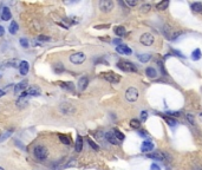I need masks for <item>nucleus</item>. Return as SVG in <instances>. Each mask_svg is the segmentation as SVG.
Wrapping results in <instances>:
<instances>
[{"label":"nucleus","instance_id":"nucleus-25","mask_svg":"<svg viewBox=\"0 0 202 170\" xmlns=\"http://www.w3.org/2000/svg\"><path fill=\"white\" fill-rule=\"evenodd\" d=\"M138 57V60L141 62V63H147V62H149L150 60V54H148V53H142V54H138L137 56Z\"/></svg>","mask_w":202,"mask_h":170},{"label":"nucleus","instance_id":"nucleus-49","mask_svg":"<svg viewBox=\"0 0 202 170\" xmlns=\"http://www.w3.org/2000/svg\"><path fill=\"white\" fill-rule=\"evenodd\" d=\"M0 79H1V75H0Z\"/></svg>","mask_w":202,"mask_h":170},{"label":"nucleus","instance_id":"nucleus-48","mask_svg":"<svg viewBox=\"0 0 202 170\" xmlns=\"http://www.w3.org/2000/svg\"><path fill=\"white\" fill-rule=\"evenodd\" d=\"M0 170H5V169H4V168H2V167H0Z\"/></svg>","mask_w":202,"mask_h":170},{"label":"nucleus","instance_id":"nucleus-32","mask_svg":"<svg viewBox=\"0 0 202 170\" xmlns=\"http://www.w3.org/2000/svg\"><path fill=\"white\" fill-rule=\"evenodd\" d=\"M88 143H89V144H90V147H91L92 149H95L96 151H98V150H100V147H98V145H97L94 141H91L90 138H88Z\"/></svg>","mask_w":202,"mask_h":170},{"label":"nucleus","instance_id":"nucleus-10","mask_svg":"<svg viewBox=\"0 0 202 170\" xmlns=\"http://www.w3.org/2000/svg\"><path fill=\"white\" fill-rule=\"evenodd\" d=\"M116 51H117L119 54H125V56H130V54L132 53L131 49H130V47H128V46H126V45H124V44H121V45L116 46Z\"/></svg>","mask_w":202,"mask_h":170},{"label":"nucleus","instance_id":"nucleus-19","mask_svg":"<svg viewBox=\"0 0 202 170\" xmlns=\"http://www.w3.org/2000/svg\"><path fill=\"white\" fill-rule=\"evenodd\" d=\"M19 64L20 63H18L15 59H12V60H6V62H4L2 63V68H18L19 69Z\"/></svg>","mask_w":202,"mask_h":170},{"label":"nucleus","instance_id":"nucleus-30","mask_svg":"<svg viewBox=\"0 0 202 170\" xmlns=\"http://www.w3.org/2000/svg\"><path fill=\"white\" fill-rule=\"evenodd\" d=\"M112 132H113V135H115V137H116V138L118 139V142H122V141H124V135H123V134H122V132H121L119 130H117V129H115V130H113Z\"/></svg>","mask_w":202,"mask_h":170},{"label":"nucleus","instance_id":"nucleus-46","mask_svg":"<svg viewBox=\"0 0 202 170\" xmlns=\"http://www.w3.org/2000/svg\"><path fill=\"white\" fill-rule=\"evenodd\" d=\"M140 135L141 136H145V131H140Z\"/></svg>","mask_w":202,"mask_h":170},{"label":"nucleus","instance_id":"nucleus-35","mask_svg":"<svg viewBox=\"0 0 202 170\" xmlns=\"http://www.w3.org/2000/svg\"><path fill=\"white\" fill-rule=\"evenodd\" d=\"M150 8H151V6H150L149 4H147V5H143V6L141 7V12H143V13H145V12H149V11H150Z\"/></svg>","mask_w":202,"mask_h":170},{"label":"nucleus","instance_id":"nucleus-21","mask_svg":"<svg viewBox=\"0 0 202 170\" xmlns=\"http://www.w3.org/2000/svg\"><path fill=\"white\" fill-rule=\"evenodd\" d=\"M145 75H147L149 78H156V77H157V71H156V69L149 66V68L145 69Z\"/></svg>","mask_w":202,"mask_h":170},{"label":"nucleus","instance_id":"nucleus-18","mask_svg":"<svg viewBox=\"0 0 202 170\" xmlns=\"http://www.w3.org/2000/svg\"><path fill=\"white\" fill-rule=\"evenodd\" d=\"M83 149V138L81 135H77V138H76V143H75V150L77 153H81Z\"/></svg>","mask_w":202,"mask_h":170},{"label":"nucleus","instance_id":"nucleus-7","mask_svg":"<svg viewBox=\"0 0 202 170\" xmlns=\"http://www.w3.org/2000/svg\"><path fill=\"white\" fill-rule=\"evenodd\" d=\"M59 110L64 115H73L76 112V108L72 104H70V103H63L59 106Z\"/></svg>","mask_w":202,"mask_h":170},{"label":"nucleus","instance_id":"nucleus-29","mask_svg":"<svg viewBox=\"0 0 202 170\" xmlns=\"http://www.w3.org/2000/svg\"><path fill=\"white\" fill-rule=\"evenodd\" d=\"M164 119H166V122L168 123V125H170V126H176V125H177V121L174 119V118H171V117L164 116Z\"/></svg>","mask_w":202,"mask_h":170},{"label":"nucleus","instance_id":"nucleus-14","mask_svg":"<svg viewBox=\"0 0 202 170\" xmlns=\"http://www.w3.org/2000/svg\"><path fill=\"white\" fill-rule=\"evenodd\" d=\"M154 149V143L151 141H144L142 143V147H141V151L142 153H149Z\"/></svg>","mask_w":202,"mask_h":170},{"label":"nucleus","instance_id":"nucleus-11","mask_svg":"<svg viewBox=\"0 0 202 170\" xmlns=\"http://www.w3.org/2000/svg\"><path fill=\"white\" fill-rule=\"evenodd\" d=\"M25 93H26V96H33V97H36V96H40L41 90L38 86H30V87L26 89Z\"/></svg>","mask_w":202,"mask_h":170},{"label":"nucleus","instance_id":"nucleus-15","mask_svg":"<svg viewBox=\"0 0 202 170\" xmlns=\"http://www.w3.org/2000/svg\"><path fill=\"white\" fill-rule=\"evenodd\" d=\"M105 138H106V141H108L109 143H111V144H113V145H118V144H119L118 139L115 137V135H113L112 131H108V132L105 134Z\"/></svg>","mask_w":202,"mask_h":170},{"label":"nucleus","instance_id":"nucleus-45","mask_svg":"<svg viewBox=\"0 0 202 170\" xmlns=\"http://www.w3.org/2000/svg\"><path fill=\"white\" fill-rule=\"evenodd\" d=\"M2 96H5V91H4V90H0V98H1Z\"/></svg>","mask_w":202,"mask_h":170},{"label":"nucleus","instance_id":"nucleus-34","mask_svg":"<svg viewBox=\"0 0 202 170\" xmlns=\"http://www.w3.org/2000/svg\"><path fill=\"white\" fill-rule=\"evenodd\" d=\"M19 43H20V45H21L23 47H25V49H27V47H28V40H27V39L21 38V39L19 40Z\"/></svg>","mask_w":202,"mask_h":170},{"label":"nucleus","instance_id":"nucleus-26","mask_svg":"<svg viewBox=\"0 0 202 170\" xmlns=\"http://www.w3.org/2000/svg\"><path fill=\"white\" fill-rule=\"evenodd\" d=\"M58 138H59V141L63 143V144H66V145H70V138L66 136V135H63V134H59L58 135Z\"/></svg>","mask_w":202,"mask_h":170},{"label":"nucleus","instance_id":"nucleus-36","mask_svg":"<svg viewBox=\"0 0 202 170\" xmlns=\"http://www.w3.org/2000/svg\"><path fill=\"white\" fill-rule=\"evenodd\" d=\"M64 70H65V69L63 68V65H62V64H58V65H56V68H54V71H56L57 73H62Z\"/></svg>","mask_w":202,"mask_h":170},{"label":"nucleus","instance_id":"nucleus-17","mask_svg":"<svg viewBox=\"0 0 202 170\" xmlns=\"http://www.w3.org/2000/svg\"><path fill=\"white\" fill-rule=\"evenodd\" d=\"M11 18H12V13H11L9 8L8 7H4L2 11H1V19L5 20V21H8Z\"/></svg>","mask_w":202,"mask_h":170},{"label":"nucleus","instance_id":"nucleus-1","mask_svg":"<svg viewBox=\"0 0 202 170\" xmlns=\"http://www.w3.org/2000/svg\"><path fill=\"white\" fill-rule=\"evenodd\" d=\"M117 68L124 72H136L137 68L135 66V64H132L131 62L128 60H119L117 63Z\"/></svg>","mask_w":202,"mask_h":170},{"label":"nucleus","instance_id":"nucleus-28","mask_svg":"<svg viewBox=\"0 0 202 170\" xmlns=\"http://www.w3.org/2000/svg\"><path fill=\"white\" fill-rule=\"evenodd\" d=\"M201 57H202L201 51H200L199 49H196L195 51H193V53H192V59H193V60H200Z\"/></svg>","mask_w":202,"mask_h":170},{"label":"nucleus","instance_id":"nucleus-31","mask_svg":"<svg viewBox=\"0 0 202 170\" xmlns=\"http://www.w3.org/2000/svg\"><path fill=\"white\" fill-rule=\"evenodd\" d=\"M130 126L132 128V129H140L141 128V123H140V121L138 119H131L130 121Z\"/></svg>","mask_w":202,"mask_h":170},{"label":"nucleus","instance_id":"nucleus-12","mask_svg":"<svg viewBox=\"0 0 202 170\" xmlns=\"http://www.w3.org/2000/svg\"><path fill=\"white\" fill-rule=\"evenodd\" d=\"M27 84H28V82H27V81H23V82H20V83H18V84H15L14 85V93H15V94L23 93V92H24V90L27 87Z\"/></svg>","mask_w":202,"mask_h":170},{"label":"nucleus","instance_id":"nucleus-47","mask_svg":"<svg viewBox=\"0 0 202 170\" xmlns=\"http://www.w3.org/2000/svg\"><path fill=\"white\" fill-rule=\"evenodd\" d=\"M199 118H200V121L202 122V112H200V113H199Z\"/></svg>","mask_w":202,"mask_h":170},{"label":"nucleus","instance_id":"nucleus-9","mask_svg":"<svg viewBox=\"0 0 202 170\" xmlns=\"http://www.w3.org/2000/svg\"><path fill=\"white\" fill-rule=\"evenodd\" d=\"M147 157L153 158V160H157V161H166L168 158V155L162 153V151H154V153L147 154Z\"/></svg>","mask_w":202,"mask_h":170},{"label":"nucleus","instance_id":"nucleus-44","mask_svg":"<svg viewBox=\"0 0 202 170\" xmlns=\"http://www.w3.org/2000/svg\"><path fill=\"white\" fill-rule=\"evenodd\" d=\"M113 44H117V46L121 45V39H115L113 40Z\"/></svg>","mask_w":202,"mask_h":170},{"label":"nucleus","instance_id":"nucleus-3","mask_svg":"<svg viewBox=\"0 0 202 170\" xmlns=\"http://www.w3.org/2000/svg\"><path fill=\"white\" fill-rule=\"evenodd\" d=\"M70 62L72 63V64H75V65H81V64H83L84 62H85V59H86V56L83 53V52H76V53H72L71 56H70Z\"/></svg>","mask_w":202,"mask_h":170},{"label":"nucleus","instance_id":"nucleus-41","mask_svg":"<svg viewBox=\"0 0 202 170\" xmlns=\"http://www.w3.org/2000/svg\"><path fill=\"white\" fill-rule=\"evenodd\" d=\"M150 170H161V168H160V166H157L156 163H153L151 167H150Z\"/></svg>","mask_w":202,"mask_h":170},{"label":"nucleus","instance_id":"nucleus-24","mask_svg":"<svg viewBox=\"0 0 202 170\" xmlns=\"http://www.w3.org/2000/svg\"><path fill=\"white\" fill-rule=\"evenodd\" d=\"M168 6H169V1L168 0H163V1H160V2L156 4V8L158 11H164Z\"/></svg>","mask_w":202,"mask_h":170},{"label":"nucleus","instance_id":"nucleus-16","mask_svg":"<svg viewBox=\"0 0 202 170\" xmlns=\"http://www.w3.org/2000/svg\"><path fill=\"white\" fill-rule=\"evenodd\" d=\"M88 85H89V78L88 77H82V78H79V81H78V89L81 90V91H84L86 87H88Z\"/></svg>","mask_w":202,"mask_h":170},{"label":"nucleus","instance_id":"nucleus-8","mask_svg":"<svg viewBox=\"0 0 202 170\" xmlns=\"http://www.w3.org/2000/svg\"><path fill=\"white\" fill-rule=\"evenodd\" d=\"M154 40H155L154 36H153L151 33H148V32H147V33H143V34L141 36V38H140L141 44H143L144 46H150V45H153Z\"/></svg>","mask_w":202,"mask_h":170},{"label":"nucleus","instance_id":"nucleus-2","mask_svg":"<svg viewBox=\"0 0 202 170\" xmlns=\"http://www.w3.org/2000/svg\"><path fill=\"white\" fill-rule=\"evenodd\" d=\"M33 154H34V157L38 160V161H45L49 156V151L43 145H37L33 150Z\"/></svg>","mask_w":202,"mask_h":170},{"label":"nucleus","instance_id":"nucleus-27","mask_svg":"<svg viewBox=\"0 0 202 170\" xmlns=\"http://www.w3.org/2000/svg\"><path fill=\"white\" fill-rule=\"evenodd\" d=\"M192 9H193V12H196V13L202 12V2H194V4H192Z\"/></svg>","mask_w":202,"mask_h":170},{"label":"nucleus","instance_id":"nucleus-43","mask_svg":"<svg viewBox=\"0 0 202 170\" xmlns=\"http://www.w3.org/2000/svg\"><path fill=\"white\" fill-rule=\"evenodd\" d=\"M4 33H5V28L0 25V37H2V36H4Z\"/></svg>","mask_w":202,"mask_h":170},{"label":"nucleus","instance_id":"nucleus-38","mask_svg":"<svg viewBox=\"0 0 202 170\" xmlns=\"http://www.w3.org/2000/svg\"><path fill=\"white\" fill-rule=\"evenodd\" d=\"M38 40H40V41H50L51 38L46 37V36H38Z\"/></svg>","mask_w":202,"mask_h":170},{"label":"nucleus","instance_id":"nucleus-33","mask_svg":"<svg viewBox=\"0 0 202 170\" xmlns=\"http://www.w3.org/2000/svg\"><path fill=\"white\" fill-rule=\"evenodd\" d=\"M12 135V130H9V131H6L1 137H0V142H2V141H5V139H7L9 136Z\"/></svg>","mask_w":202,"mask_h":170},{"label":"nucleus","instance_id":"nucleus-23","mask_svg":"<svg viewBox=\"0 0 202 170\" xmlns=\"http://www.w3.org/2000/svg\"><path fill=\"white\" fill-rule=\"evenodd\" d=\"M113 32H115V34L118 36V37H123V36H125V33H126V31H125V28H124L123 26H116V27L113 28Z\"/></svg>","mask_w":202,"mask_h":170},{"label":"nucleus","instance_id":"nucleus-6","mask_svg":"<svg viewBox=\"0 0 202 170\" xmlns=\"http://www.w3.org/2000/svg\"><path fill=\"white\" fill-rule=\"evenodd\" d=\"M98 6H100V9L102 12L108 13V12H111L113 9L115 5H113V1H111V0H101Z\"/></svg>","mask_w":202,"mask_h":170},{"label":"nucleus","instance_id":"nucleus-13","mask_svg":"<svg viewBox=\"0 0 202 170\" xmlns=\"http://www.w3.org/2000/svg\"><path fill=\"white\" fill-rule=\"evenodd\" d=\"M28 70H30V64H28V62H26V60L20 62V64H19V72H20V75H21V76L27 75V73H28Z\"/></svg>","mask_w":202,"mask_h":170},{"label":"nucleus","instance_id":"nucleus-40","mask_svg":"<svg viewBox=\"0 0 202 170\" xmlns=\"http://www.w3.org/2000/svg\"><path fill=\"white\" fill-rule=\"evenodd\" d=\"M125 2H126V5H129V6H136V5H137V0H126Z\"/></svg>","mask_w":202,"mask_h":170},{"label":"nucleus","instance_id":"nucleus-4","mask_svg":"<svg viewBox=\"0 0 202 170\" xmlns=\"http://www.w3.org/2000/svg\"><path fill=\"white\" fill-rule=\"evenodd\" d=\"M101 76L105 79V81H108L109 83H112V84H116V83H118V82L121 81V77H119L117 73L112 72V71L103 72V73H101Z\"/></svg>","mask_w":202,"mask_h":170},{"label":"nucleus","instance_id":"nucleus-42","mask_svg":"<svg viewBox=\"0 0 202 170\" xmlns=\"http://www.w3.org/2000/svg\"><path fill=\"white\" fill-rule=\"evenodd\" d=\"M167 113H168V115H170V116H175V117H179V116L181 115V113H180V112H177V111H176V112H173V111H169V112H167Z\"/></svg>","mask_w":202,"mask_h":170},{"label":"nucleus","instance_id":"nucleus-37","mask_svg":"<svg viewBox=\"0 0 202 170\" xmlns=\"http://www.w3.org/2000/svg\"><path fill=\"white\" fill-rule=\"evenodd\" d=\"M186 117H187V119L189 121V123H190L192 125H195V121H194V116H193V115L187 113V115H186Z\"/></svg>","mask_w":202,"mask_h":170},{"label":"nucleus","instance_id":"nucleus-22","mask_svg":"<svg viewBox=\"0 0 202 170\" xmlns=\"http://www.w3.org/2000/svg\"><path fill=\"white\" fill-rule=\"evenodd\" d=\"M18 30H19V26H18L17 21L12 20V21H11V24H9V28H8L9 33H11V34H15V33L18 32Z\"/></svg>","mask_w":202,"mask_h":170},{"label":"nucleus","instance_id":"nucleus-5","mask_svg":"<svg viewBox=\"0 0 202 170\" xmlns=\"http://www.w3.org/2000/svg\"><path fill=\"white\" fill-rule=\"evenodd\" d=\"M138 96H140V93H138V90L136 87H129L125 91V98L128 102H131V103L136 102L138 99Z\"/></svg>","mask_w":202,"mask_h":170},{"label":"nucleus","instance_id":"nucleus-20","mask_svg":"<svg viewBox=\"0 0 202 170\" xmlns=\"http://www.w3.org/2000/svg\"><path fill=\"white\" fill-rule=\"evenodd\" d=\"M58 84L60 87L65 89V90H69V91H72L75 89V84L72 82H58Z\"/></svg>","mask_w":202,"mask_h":170},{"label":"nucleus","instance_id":"nucleus-39","mask_svg":"<svg viewBox=\"0 0 202 170\" xmlns=\"http://www.w3.org/2000/svg\"><path fill=\"white\" fill-rule=\"evenodd\" d=\"M147 118H148V112L147 111H142L141 112V119L144 122V121H147Z\"/></svg>","mask_w":202,"mask_h":170}]
</instances>
